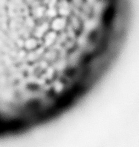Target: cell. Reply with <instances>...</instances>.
<instances>
[{
	"mask_svg": "<svg viewBox=\"0 0 139 147\" xmlns=\"http://www.w3.org/2000/svg\"><path fill=\"white\" fill-rule=\"evenodd\" d=\"M57 11L58 13H60L62 17H64L69 13L70 10L66 3L62 2L59 7V8L57 9Z\"/></svg>",
	"mask_w": 139,
	"mask_h": 147,
	"instance_id": "obj_4",
	"label": "cell"
},
{
	"mask_svg": "<svg viewBox=\"0 0 139 147\" xmlns=\"http://www.w3.org/2000/svg\"><path fill=\"white\" fill-rule=\"evenodd\" d=\"M49 25L47 23H43L40 25L35 30V34L36 36L43 37L48 31Z\"/></svg>",
	"mask_w": 139,
	"mask_h": 147,
	"instance_id": "obj_2",
	"label": "cell"
},
{
	"mask_svg": "<svg viewBox=\"0 0 139 147\" xmlns=\"http://www.w3.org/2000/svg\"><path fill=\"white\" fill-rule=\"evenodd\" d=\"M37 45V42L36 39L35 38H29L26 40L25 43L26 48L28 49H33L36 48Z\"/></svg>",
	"mask_w": 139,
	"mask_h": 147,
	"instance_id": "obj_5",
	"label": "cell"
},
{
	"mask_svg": "<svg viewBox=\"0 0 139 147\" xmlns=\"http://www.w3.org/2000/svg\"><path fill=\"white\" fill-rule=\"evenodd\" d=\"M43 37H44V43L45 44V45H46L47 46H49L54 43L56 37V34L54 31L52 30L51 31H48Z\"/></svg>",
	"mask_w": 139,
	"mask_h": 147,
	"instance_id": "obj_3",
	"label": "cell"
},
{
	"mask_svg": "<svg viewBox=\"0 0 139 147\" xmlns=\"http://www.w3.org/2000/svg\"><path fill=\"white\" fill-rule=\"evenodd\" d=\"M46 10H45L43 7L41 6L39 7L36 8V9L35 11V16L38 18L41 17L46 13Z\"/></svg>",
	"mask_w": 139,
	"mask_h": 147,
	"instance_id": "obj_6",
	"label": "cell"
},
{
	"mask_svg": "<svg viewBox=\"0 0 139 147\" xmlns=\"http://www.w3.org/2000/svg\"><path fill=\"white\" fill-rule=\"evenodd\" d=\"M66 24V20L64 17H56L52 21L51 28L54 31L62 30Z\"/></svg>",
	"mask_w": 139,
	"mask_h": 147,
	"instance_id": "obj_1",
	"label": "cell"
}]
</instances>
